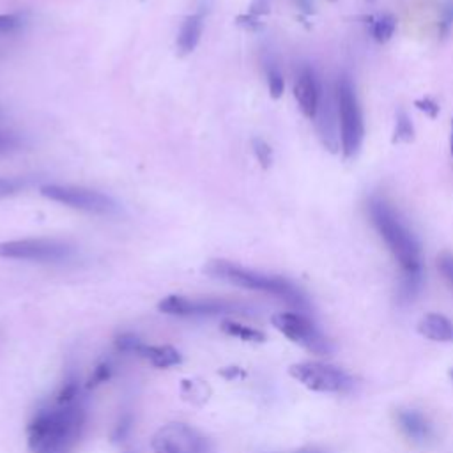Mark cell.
<instances>
[{"mask_svg": "<svg viewBox=\"0 0 453 453\" xmlns=\"http://www.w3.org/2000/svg\"><path fill=\"white\" fill-rule=\"evenodd\" d=\"M220 375L225 377L226 381H236V379H242V377L247 375V372L242 370L241 367H226L220 370Z\"/></svg>", "mask_w": 453, "mask_h": 453, "instance_id": "cell-34", "label": "cell"}, {"mask_svg": "<svg viewBox=\"0 0 453 453\" xmlns=\"http://www.w3.org/2000/svg\"><path fill=\"white\" fill-rule=\"evenodd\" d=\"M331 2H336V0H331Z\"/></svg>", "mask_w": 453, "mask_h": 453, "instance_id": "cell-38", "label": "cell"}, {"mask_svg": "<svg viewBox=\"0 0 453 453\" xmlns=\"http://www.w3.org/2000/svg\"><path fill=\"white\" fill-rule=\"evenodd\" d=\"M112 365H110V361H103V363H99L98 367L94 368V372L90 374L89 381H87V388L89 390H94V388L101 386L103 383H106V381H110V377H112Z\"/></svg>", "mask_w": 453, "mask_h": 453, "instance_id": "cell-24", "label": "cell"}, {"mask_svg": "<svg viewBox=\"0 0 453 453\" xmlns=\"http://www.w3.org/2000/svg\"><path fill=\"white\" fill-rule=\"evenodd\" d=\"M40 192L44 199L92 215H112L117 211V204L108 195L89 188L73 186V184H44Z\"/></svg>", "mask_w": 453, "mask_h": 453, "instance_id": "cell-5", "label": "cell"}, {"mask_svg": "<svg viewBox=\"0 0 453 453\" xmlns=\"http://www.w3.org/2000/svg\"><path fill=\"white\" fill-rule=\"evenodd\" d=\"M85 423L80 406H59L41 409L27 427V441L32 453H67L79 441Z\"/></svg>", "mask_w": 453, "mask_h": 453, "instance_id": "cell-1", "label": "cell"}, {"mask_svg": "<svg viewBox=\"0 0 453 453\" xmlns=\"http://www.w3.org/2000/svg\"><path fill=\"white\" fill-rule=\"evenodd\" d=\"M204 28V18L202 15H190L184 18L183 25H181L179 35H177V48H179L181 55L192 53L197 48L202 35Z\"/></svg>", "mask_w": 453, "mask_h": 453, "instance_id": "cell-16", "label": "cell"}, {"mask_svg": "<svg viewBox=\"0 0 453 453\" xmlns=\"http://www.w3.org/2000/svg\"><path fill=\"white\" fill-rule=\"evenodd\" d=\"M222 331L229 336H234V338L242 340V342H252V344H262L266 342V335L258 329L250 328V326L239 324L236 320H223L222 322Z\"/></svg>", "mask_w": 453, "mask_h": 453, "instance_id": "cell-17", "label": "cell"}, {"mask_svg": "<svg viewBox=\"0 0 453 453\" xmlns=\"http://www.w3.org/2000/svg\"><path fill=\"white\" fill-rule=\"evenodd\" d=\"M274 328L294 344L305 347L306 351L319 356H328L331 352V344L326 338L315 322L306 313L281 312L271 317Z\"/></svg>", "mask_w": 453, "mask_h": 453, "instance_id": "cell-6", "label": "cell"}, {"mask_svg": "<svg viewBox=\"0 0 453 453\" xmlns=\"http://www.w3.org/2000/svg\"><path fill=\"white\" fill-rule=\"evenodd\" d=\"M138 356L147 360L156 368H170L183 363V356L172 345H147L144 344L138 351Z\"/></svg>", "mask_w": 453, "mask_h": 453, "instance_id": "cell-15", "label": "cell"}, {"mask_svg": "<svg viewBox=\"0 0 453 453\" xmlns=\"http://www.w3.org/2000/svg\"><path fill=\"white\" fill-rule=\"evenodd\" d=\"M452 27H453V0H450L448 4L445 6V9H443L441 22H439V34L445 38V35H448L450 28Z\"/></svg>", "mask_w": 453, "mask_h": 453, "instance_id": "cell-31", "label": "cell"}, {"mask_svg": "<svg viewBox=\"0 0 453 453\" xmlns=\"http://www.w3.org/2000/svg\"><path fill=\"white\" fill-rule=\"evenodd\" d=\"M129 430H131V416H129V414H126L124 418H121V422L115 425V430H113V434H112V439L115 443L122 441V439L128 436Z\"/></svg>", "mask_w": 453, "mask_h": 453, "instance_id": "cell-33", "label": "cell"}, {"mask_svg": "<svg viewBox=\"0 0 453 453\" xmlns=\"http://www.w3.org/2000/svg\"><path fill=\"white\" fill-rule=\"evenodd\" d=\"M438 270L453 289V254H441L438 257Z\"/></svg>", "mask_w": 453, "mask_h": 453, "instance_id": "cell-29", "label": "cell"}, {"mask_svg": "<svg viewBox=\"0 0 453 453\" xmlns=\"http://www.w3.org/2000/svg\"><path fill=\"white\" fill-rule=\"evenodd\" d=\"M25 186H27V183L24 179H18V177H0V199L18 195Z\"/></svg>", "mask_w": 453, "mask_h": 453, "instance_id": "cell-26", "label": "cell"}, {"mask_svg": "<svg viewBox=\"0 0 453 453\" xmlns=\"http://www.w3.org/2000/svg\"><path fill=\"white\" fill-rule=\"evenodd\" d=\"M397 423H399L400 430L406 434V438L411 441L425 445L434 438V430L427 416H423L420 411L416 409H400L397 413Z\"/></svg>", "mask_w": 453, "mask_h": 453, "instance_id": "cell-13", "label": "cell"}, {"mask_svg": "<svg viewBox=\"0 0 453 453\" xmlns=\"http://www.w3.org/2000/svg\"><path fill=\"white\" fill-rule=\"evenodd\" d=\"M450 377H452V381H453V368H452V370H450Z\"/></svg>", "mask_w": 453, "mask_h": 453, "instance_id": "cell-37", "label": "cell"}, {"mask_svg": "<svg viewBox=\"0 0 453 453\" xmlns=\"http://www.w3.org/2000/svg\"><path fill=\"white\" fill-rule=\"evenodd\" d=\"M336 105H338L340 145L347 160L358 156L365 138V122L356 87L349 74H342L336 82Z\"/></svg>", "mask_w": 453, "mask_h": 453, "instance_id": "cell-4", "label": "cell"}, {"mask_svg": "<svg viewBox=\"0 0 453 453\" xmlns=\"http://www.w3.org/2000/svg\"><path fill=\"white\" fill-rule=\"evenodd\" d=\"M418 333L434 342H453V322L441 313H427L420 319Z\"/></svg>", "mask_w": 453, "mask_h": 453, "instance_id": "cell-14", "label": "cell"}, {"mask_svg": "<svg viewBox=\"0 0 453 453\" xmlns=\"http://www.w3.org/2000/svg\"><path fill=\"white\" fill-rule=\"evenodd\" d=\"M154 453H211V441L186 423H167L153 436Z\"/></svg>", "mask_w": 453, "mask_h": 453, "instance_id": "cell-9", "label": "cell"}, {"mask_svg": "<svg viewBox=\"0 0 453 453\" xmlns=\"http://www.w3.org/2000/svg\"><path fill=\"white\" fill-rule=\"evenodd\" d=\"M204 273L209 274L211 278H216V280L229 281V283L241 287V289L271 294L278 299L286 301L287 305L293 306L299 313H306L310 310L308 299H306L305 294L301 293L293 281L286 280V278L248 270V267H242L229 261H209L204 266Z\"/></svg>", "mask_w": 453, "mask_h": 453, "instance_id": "cell-3", "label": "cell"}, {"mask_svg": "<svg viewBox=\"0 0 453 453\" xmlns=\"http://www.w3.org/2000/svg\"><path fill=\"white\" fill-rule=\"evenodd\" d=\"M317 124L319 137L324 144V147L331 153H338L340 137H338V105H336V92L335 89H329L320 83V96L319 105H317V113L313 117Z\"/></svg>", "mask_w": 453, "mask_h": 453, "instance_id": "cell-11", "label": "cell"}, {"mask_svg": "<svg viewBox=\"0 0 453 453\" xmlns=\"http://www.w3.org/2000/svg\"><path fill=\"white\" fill-rule=\"evenodd\" d=\"M142 345H144V342H142L137 335H133V333H122V335H119L117 338H115V349H117L119 352H124V354L138 356V351L142 349Z\"/></svg>", "mask_w": 453, "mask_h": 453, "instance_id": "cell-22", "label": "cell"}, {"mask_svg": "<svg viewBox=\"0 0 453 453\" xmlns=\"http://www.w3.org/2000/svg\"><path fill=\"white\" fill-rule=\"evenodd\" d=\"M20 137L11 131H0V156L11 154L20 147Z\"/></svg>", "mask_w": 453, "mask_h": 453, "instance_id": "cell-28", "label": "cell"}, {"mask_svg": "<svg viewBox=\"0 0 453 453\" xmlns=\"http://www.w3.org/2000/svg\"><path fill=\"white\" fill-rule=\"evenodd\" d=\"M252 147H254V153L257 156L258 163L264 168H270L271 163H273V149H271V145L266 140H262V138H254L252 140Z\"/></svg>", "mask_w": 453, "mask_h": 453, "instance_id": "cell-25", "label": "cell"}, {"mask_svg": "<svg viewBox=\"0 0 453 453\" xmlns=\"http://www.w3.org/2000/svg\"><path fill=\"white\" fill-rule=\"evenodd\" d=\"M76 397H79V384L74 379H71L60 388L59 395H57V404L59 406H71V404H74Z\"/></svg>", "mask_w": 453, "mask_h": 453, "instance_id": "cell-27", "label": "cell"}, {"mask_svg": "<svg viewBox=\"0 0 453 453\" xmlns=\"http://www.w3.org/2000/svg\"><path fill=\"white\" fill-rule=\"evenodd\" d=\"M320 96V82L317 80L315 73L312 67L305 66L297 74L296 83H294V98H296L297 106L305 117H315L317 105H319Z\"/></svg>", "mask_w": 453, "mask_h": 453, "instance_id": "cell-12", "label": "cell"}, {"mask_svg": "<svg viewBox=\"0 0 453 453\" xmlns=\"http://www.w3.org/2000/svg\"><path fill=\"white\" fill-rule=\"evenodd\" d=\"M414 140V126L407 112L399 110L397 112V122H395L393 144H409Z\"/></svg>", "mask_w": 453, "mask_h": 453, "instance_id": "cell-20", "label": "cell"}, {"mask_svg": "<svg viewBox=\"0 0 453 453\" xmlns=\"http://www.w3.org/2000/svg\"><path fill=\"white\" fill-rule=\"evenodd\" d=\"M158 310L167 315L197 317V315H225V313H245L248 306L242 303L226 299H213V297H186L167 296L158 303Z\"/></svg>", "mask_w": 453, "mask_h": 453, "instance_id": "cell-10", "label": "cell"}, {"mask_svg": "<svg viewBox=\"0 0 453 453\" xmlns=\"http://www.w3.org/2000/svg\"><path fill=\"white\" fill-rule=\"evenodd\" d=\"M395 28H397V18L393 15H383L374 22L372 27V35L377 43L384 44L393 38Z\"/></svg>", "mask_w": 453, "mask_h": 453, "instance_id": "cell-19", "label": "cell"}, {"mask_svg": "<svg viewBox=\"0 0 453 453\" xmlns=\"http://www.w3.org/2000/svg\"><path fill=\"white\" fill-rule=\"evenodd\" d=\"M414 106L418 110H422V112H425L429 117H438L439 113V105L436 101H434L432 98H423V99H416L414 101Z\"/></svg>", "mask_w": 453, "mask_h": 453, "instance_id": "cell-32", "label": "cell"}, {"mask_svg": "<svg viewBox=\"0 0 453 453\" xmlns=\"http://www.w3.org/2000/svg\"><path fill=\"white\" fill-rule=\"evenodd\" d=\"M181 393L186 400H190L192 404H197V406H202L209 400V395H211V388L207 386L204 381L199 379H184L183 384H181Z\"/></svg>", "mask_w": 453, "mask_h": 453, "instance_id": "cell-18", "label": "cell"}, {"mask_svg": "<svg viewBox=\"0 0 453 453\" xmlns=\"http://www.w3.org/2000/svg\"><path fill=\"white\" fill-rule=\"evenodd\" d=\"M74 248L59 239H15L0 242V258L32 262H63L73 255Z\"/></svg>", "mask_w": 453, "mask_h": 453, "instance_id": "cell-8", "label": "cell"}, {"mask_svg": "<svg viewBox=\"0 0 453 453\" xmlns=\"http://www.w3.org/2000/svg\"><path fill=\"white\" fill-rule=\"evenodd\" d=\"M368 213H370L372 225L386 242L395 261L399 262L402 273H423L420 242L399 211H395L393 206L384 199L374 197L368 202Z\"/></svg>", "mask_w": 453, "mask_h": 453, "instance_id": "cell-2", "label": "cell"}, {"mask_svg": "<svg viewBox=\"0 0 453 453\" xmlns=\"http://www.w3.org/2000/svg\"><path fill=\"white\" fill-rule=\"evenodd\" d=\"M267 87H270V94L273 99L281 98V94H283V89H286V80H283V74L281 71L278 69L277 66L270 64L267 66Z\"/></svg>", "mask_w": 453, "mask_h": 453, "instance_id": "cell-23", "label": "cell"}, {"mask_svg": "<svg viewBox=\"0 0 453 453\" xmlns=\"http://www.w3.org/2000/svg\"><path fill=\"white\" fill-rule=\"evenodd\" d=\"M296 453H319V452H313V450H303V452H296Z\"/></svg>", "mask_w": 453, "mask_h": 453, "instance_id": "cell-36", "label": "cell"}, {"mask_svg": "<svg viewBox=\"0 0 453 453\" xmlns=\"http://www.w3.org/2000/svg\"><path fill=\"white\" fill-rule=\"evenodd\" d=\"M290 377L317 393H344L352 386L347 372L320 361H301L289 367Z\"/></svg>", "mask_w": 453, "mask_h": 453, "instance_id": "cell-7", "label": "cell"}, {"mask_svg": "<svg viewBox=\"0 0 453 453\" xmlns=\"http://www.w3.org/2000/svg\"><path fill=\"white\" fill-rule=\"evenodd\" d=\"M423 273H402L399 296L402 301H413L422 290Z\"/></svg>", "mask_w": 453, "mask_h": 453, "instance_id": "cell-21", "label": "cell"}, {"mask_svg": "<svg viewBox=\"0 0 453 453\" xmlns=\"http://www.w3.org/2000/svg\"><path fill=\"white\" fill-rule=\"evenodd\" d=\"M450 149H452V156H453V121H452V137H450Z\"/></svg>", "mask_w": 453, "mask_h": 453, "instance_id": "cell-35", "label": "cell"}, {"mask_svg": "<svg viewBox=\"0 0 453 453\" xmlns=\"http://www.w3.org/2000/svg\"><path fill=\"white\" fill-rule=\"evenodd\" d=\"M24 25L22 16L18 15H0V34H11Z\"/></svg>", "mask_w": 453, "mask_h": 453, "instance_id": "cell-30", "label": "cell"}]
</instances>
